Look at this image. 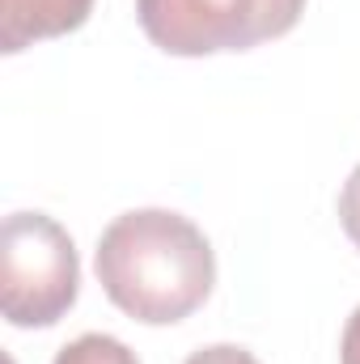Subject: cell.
Returning a JSON list of instances; mask_svg holds the SVG:
<instances>
[{"mask_svg":"<svg viewBox=\"0 0 360 364\" xmlns=\"http://www.w3.org/2000/svg\"><path fill=\"white\" fill-rule=\"evenodd\" d=\"M55 364H140V360L123 339L90 331V335H77L73 343H64Z\"/></svg>","mask_w":360,"mask_h":364,"instance_id":"cell-5","label":"cell"},{"mask_svg":"<svg viewBox=\"0 0 360 364\" xmlns=\"http://www.w3.org/2000/svg\"><path fill=\"white\" fill-rule=\"evenodd\" d=\"M305 13V0H136L140 30L166 55L250 51L288 34Z\"/></svg>","mask_w":360,"mask_h":364,"instance_id":"cell-3","label":"cell"},{"mask_svg":"<svg viewBox=\"0 0 360 364\" xmlns=\"http://www.w3.org/2000/svg\"><path fill=\"white\" fill-rule=\"evenodd\" d=\"M339 225H344L348 242L360 250V166L348 174L344 191H339Z\"/></svg>","mask_w":360,"mask_h":364,"instance_id":"cell-6","label":"cell"},{"mask_svg":"<svg viewBox=\"0 0 360 364\" xmlns=\"http://www.w3.org/2000/svg\"><path fill=\"white\" fill-rule=\"evenodd\" d=\"M186 364H259L246 348H238V343H212V348H199V352H191Z\"/></svg>","mask_w":360,"mask_h":364,"instance_id":"cell-7","label":"cell"},{"mask_svg":"<svg viewBox=\"0 0 360 364\" xmlns=\"http://www.w3.org/2000/svg\"><path fill=\"white\" fill-rule=\"evenodd\" d=\"M90 13L93 0H0V51L17 55L30 43L73 34Z\"/></svg>","mask_w":360,"mask_h":364,"instance_id":"cell-4","label":"cell"},{"mask_svg":"<svg viewBox=\"0 0 360 364\" xmlns=\"http://www.w3.org/2000/svg\"><path fill=\"white\" fill-rule=\"evenodd\" d=\"M81 292L68 229L47 212H13L0 229V309L13 326H55Z\"/></svg>","mask_w":360,"mask_h":364,"instance_id":"cell-2","label":"cell"},{"mask_svg":"<svg viewBox=\"0 0 360 364\" xmlns=\"http://www.w3.org/2000/svg\"><path fill=\"white\" fill-rule=\"evenodd\" d=\"M93 267L110 305L144 326L191 318L216 284V255L203 229L170 208L115 216L97 237Z\"/></svg>","mask_w":360,"mask_h":364,"instance_id":"cell-1","label":"cell"},{"mask_svg":"<svg viewBox=\"0 0 360 364\" xmlns=\"http://www.w3.org/2000/svg\"><path fill=\"white\" fill-rule=\"evenodd\" d=\"M339 364H360V305L352 309L348 326H344V339H339Z\"/></svg>","mask_w":360,"mask_h":364,"instance_id":"cell-8","label":"cell"}]
</instances>
